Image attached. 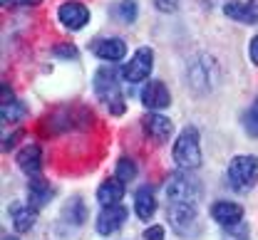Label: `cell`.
I'll use <instances>...</instances> for the list:
<instances>
[{
	"instance_id": "11",
	"label": "cell",
	"mask_w": 258,
	"mask_h": 240,
	"mask_svg": "<svg viewBox=\"0 0 258 240\" xmlns=\"http://www.w3.org/2000/svg\"><path fill=\"white\" fill-rule=\"evenodd\" d=\"M142 104L149 111H161L171 104V92L166 89V84L159 79H149L142 89Z\"/></svg>"
},
{
	"instance_id": "4",
	"label": "cell",
	"mask_w": 258,
	"mask_h": 240,
	"mask_svg": "<svg viewBox=\"0 0 258 240\" xmlns=\"http://www.w3.org/2000/svg\"><path fill=\"white\" fill-rule=\"evenodd\" d=\"M90 119H92V114L85 106H60V109L50 111L42 119V132L45 134H57V132L80 129V127H87Z\"/></svg>"
},
{
	"instance_id": "18",
	"label": "cell",
	"mask_w": 258,
	"mask_h": 240,
	"mask_svg": "<svg viewBox=\"0 0 258 240\" xmlns=\"http://www.w3.org/2000/svg\"><path fill=\"white\" fill-rule=\"evenodd\" d=\"M134 213L142 220H149L157 213V198H154V191L149 186L137 188V193H134Z\"/></svg>"
},
{
	"instance_id": "13",
	"label": "cell",
	"mask_w": 258,
	"mask_h": 240,
	"mask_svg": "<svg viewBox=\"0 0 258 240\" xmlns=\"http://www.w3.org/2000/svg\"><path fill=\"white\" fill-rule=\"evenodd\" d=\"M224 15L236 23L256 25L258 23V0H231L224 5Z\"/></svg>"
},
{
	"instance_id": "7",
	"label": "cell",
	"mask_w": 258,
	"mask_h": 240,
	"mask_svg": "<svg viewBox=\"0 0 258 240\" xmlns=\"http://www.w3.org/2000/svg\"><path fill=\"white\" fill-rule=\"evenodd\" d=\"M152 69H154V50L152 47H139L132 55V60L122 65V77L129 84H137V82L149 79Z\"/></svg>"
},
{
	"instance_id": "15",
	"label": "cell",
	"mask_w": 258,
	"mask_h": 240,
	"mask_svg": "<svg viewBox=\"0 0 258 240\" xmlns=\"http://www.w3.org/2000/svg\"><path fill=\"white\" fill-rule=\"evenodd\" d=\"M15 161H18L20 171L25 173L28 178H35V176H40V171H42V149L37 144H28V146H23L18 151V159Z\"/></svg>"
},
{
	"instance_id": "3",
	"label": "cell",
	"mask_w": 258,
	"mask_h": 240,
	"mask_svg": "<svg viewBox=\"0 0 258 240\" xmlns=\"http://www.w3.org/2000/svg\"><path fill=\"white\" fill-rule=\"evenodd\" d=\"M228 186L238 193H246L251 191L258 183V156L253 154H241V156H233L231 164H228Z\"/></svg>"
},
{
	"instance_id": "27",
	"label": "cell",
	"mask_w": 258,
	"mask_h": 240,
	"mask_svg": "<svg viewBox=\"0 0 258 240\" xmlns=\"http://www.w3.org/2000/svg\"><path fill=\"white\" fill-rule=\"evenodd\" d=\"M23 137V129H15L13 134H8V137L3 139V151H10L15 144H18V139Z\"/></svg>"
},
{
	"instance_id": "1",
	"label": "cell",
	"mask_w": 258,
	"mask_h": 240,
	"mask_svg": "<svg viewBox=\"0 0 258 240\" xmlns=\"http://www.w3.org/2000/svg\"><path fill=\"white\" fill-rule=\"evenodd\" d=\"M92 87H95L97 99L109 109V114L114 116H122L127 111V102H124V94H122V84L117 79V69L109 67V65H102L95 72V79H92Z\"/></svg>"
},
{
	"instance_id": "31",
	"label": "cell",
	"mask_w": 258,
	"mask_h": 240,
	"mask_svg": "<svg viewBox=\"0 0 258 240\" xmlns=\"http://www.w3.org/2000/svg\"><path fill=\"white\" fill-rule=\"evenodd\" d=\"M3 240H18L15 235H3Z\"/></svg>"
},
{
	"instance_id": "9",
	"label": "cell",
	"mask_w": 258,
	"mask_h": 240,
	"mask_svg": "<svg viewBox=\"0 0 258 240\" xmlns=\"http://www.w3.org/2000/svg\"><path fill=\"white\" fill-rule=\"evenodd\" d=\"M90 50L104 62H119L127 57V42L122 37H97L92 40Z\"/></svg>"
},
{
	"instance_id": "23",
	"label": "cell",
	"mask_w": 258,
	"mask_h": 240,
	"mask_svg": "<svg viewBox=\"0 0 258 240\" xmlns=\"http://www.w3.org/2000/svg\"><path fill=\"white\" fill-rule=\"evenodd\" d=\"M137 171H139V169H137V161L129 159V156H122V159L117 161V173H114V176H117L122 183H127V181H134V178H137Z\"/></svg>"
},
{
	"instance_id": "24",
	"label": "cell",
	"mask_w": 258,
	"mask_h": 240,
	"mask_svg": "<svg viewBox=\"0 0 258 240\" xmlns=\"http://www.w3.org/2000/svg\"><path fill=\"white\" fill-rule=\"evenodd\" d=\"M243 129L248 132V137L258 139V97L253 99V104L246 109V114H243Z\"/></svg>"
},
{
	"instance_id": "25",
	"label": "cell",
	"mask_w": 258,
	"mask_h": 240,
	"mask_svg": "<svg viewBox=\"0 0 258 240\" xmlns=\"http://www.w3.org/2000/svg\"><path fill=\"white\" fill-rule=\"evenodd\" d=\"M52 55L55 57H64V60H77V47L64 42V45H55L52 47Z\"/></svg>"
},
{
	"instance_id": "19",
	"label": "cell",
	"mask_w": 258,
	"mask_h": 240,
	"mask_svg": "<svg viewBox=\"0 0 258 240\" xmlns=\"http://www.w3.org/2000/svg\"><path fill=\"white\" fill-rule=\"evenodd\" d=\"M28 193H30V203L35 208H42L47 206V201L52 198V186H50V181H45V178H40V176H35L28 181Z\"/></svg>"
},
{
	"instance_id": "5",
	"label": "cell",
	"mask_w": 258,
	"mask_h": 240,
	"mask_svg": "<svg viewBox=\"0 0 258 240\" xmlns=\"http://www.w3.org/2000/svg\"><path fill=\"white\" fill-rule=\"evenodd\" d=\"M174 161L179 169L184 171H194L201 166V144H199V132L196 127H186L181 129V134L174 141Z\"/></svg>"
},
{
	"instance_id": "30",
	"label": "cell",
	"mask_w": 258,
	"mask_h": 240,
	"mask_svg": "<svg viewBox=\"0 0 258 240\" xmlns=\"http://www.w3.org/2000/svg\"><path fill=\"white\" fill-rule=\"evenodd\" d=\"M248 57H251L253 65H258V35L251 37V42H248Z\"/></svg>"
},
{
	"instance_id": "8",
	"label": "cell",
	"mask_w": 258,
	"mask_h": 240,
	"mask_svg": "<svg viewBox=\"0 0 258 240\" xmlns=\"http://www.w3.org/2000/svg\"><path fill=\"white\" fill-rule=\"evenodd\" d=\"M57 20L70 33H77L90 23V8L85 3H80V0H67L57 8Z\"/></svg>"
},
{
	"instance_id": "12",
	"label": "cell",
	"mask_w": 258,
	"mask_h": 240,
	"mask_svg": "<svg viewBox=\"0 0 258 240\" xmlns=\"http://www.w3.org/2000/svg\"><path fill=\"white\" fill-rule=\"evenodd\" d=\"M127 218L129 210L124 206H107L97 215V233L99 235H112V233H117L124 225Z\"/></svg>"
},
{
	"instance_id": "29",
	"label": "cell",
	"mask_w": 258,
	"mask_h": 240,
	"mask_svg": "<svg viewBox=\"0 0 258 240\" xmlns=\"http://www.w3.org/2000/svg\"><path fill=\"white\" fill-rule=\"evenodd\" d=\"M42 0H3V5L5 8H32V5H40Z\"/></svg>"
},
{
	"instance_id": "16",
	"label": "cell",
	"mask_w": 258,
	"mask_h": 240,
	"mask_svg": "<svg viewBox=\"0 0 258 240\" xmlns=\"http://www.w3.org/2000/svg\"><path fill=\"white\" fill-rule=\"evenodd\" d=\"M211 218L224 228H233L243 220V208L238 203H233V201H216L211 206Z\"/></svg>"
},
{
	"instance_id": "22",
	"label": "cell",
	"mask_w": 258,
	"mask_h": 240,
	"mask_svg": "<svg viewBox=\"0 0 258 240\" xmlns=\"http://www.w3.org/2000/svg\"><path fill=\"white\" fill-rule=\"evenodd\" d=\"M137 13H139L137 0H119V3H117V8H114L117 20H122V23H127V25H132V23L137 20Z\"/></svg>"
},
{
	"instance_id": "14",
	"label": "cell",
	"mask_w": 258,
	"mask_h": 240,
	"mask_svg": "<svg viewBox=\"0 0 258 240\" xmlns=\"http://www.w3.org/2000/svg\"><path fill=\"white\" fill-rule=\"evenodd\" d=\"M8 213H10L13 228H15L18 233H30L32 228H35V220H37V208L30 206V203H20V201H15V203H10Z\"/></svg>"
},
{
	"instance_id": "10",
	"label": "cell",
	"mask_w": 258,
	"mask_h": 240,
	"mask_svg": "<svg viewBox=\"0 0 258 240\" xmlns=\"http://www.w3.org/2000/svg\"><path fill=\"white\" fill-rule=\"evenodd\" d=\"M142 129L154 144H166L171 132H174V124H171L169 116H161L159 111H149V114L142 116Z\"/></svg>"
},
{
	"instance_id": "28",
	"label": "cell",
	"mask_w": 258,
	"mask_h": 240,
	"mask_svg": "<svg viewBox=\"0 0 258 240\" xmlns=\"http://www.w3.org/2000/svg\"><path fill=\"white\" fill-rule=\"evenodd\" d=\"M144 240H164V228L161 225H149L144 230Z\"/></svg>"
},
{
	"instance_id": "6",
	"label": "cell",
	"mask_w": 258,
	"mask_h": 240,
	"mask_svg": "<svg viewBox=\"0 0 258 240\" xmlns=\"http://www.w3.org/2000/svg\"><path fill=\"white\" fill-rule=\"evenodd\" d=\"M166 218L174 233L181 238H196L201 233L199 223V206H186V203H166Z\"/></svg>"
},
{
	"instance_id": "20",
	"label": "cell",
	"mask_w": 258,
	"mask_h": 240,
	"mask_svg": "<svg viewBox=\"0 0 258 240\" xmlns=\"http://www.w3.org/2000/svg\"><path fill=\"white\" fill-rule=\"evenodd\" d=\"M64 220L67 223H72V225H82L85 220H87V206H85V201L80 198V196H75L62 210Z\"/></svg>"
},
{
	"instance_id": "2",
	"label": "cell",
	"mask_w": 258,
	"mask_h": 240,
	"mask_svg": "<svg viewBox=\"0 0 258 240\" xmlns=\"http://www.w3.org/2000/svg\"><path fill=\"white\" fill-rule=\"evenodd\" d=\"M166 203H186V206H199L201 201V183L194 178L189 171L179 169L169 176L166 181Z\"/></svg>"
},
{
	"instance_id": "17",
	"label": "cell",
	"mask_w": 258,
	"mask_h": 240,
	"mask_svg": "<svg viewBox=\"0 0 258 240\" xmlns=\"http://www.w3.org/2000/svg\"><path fill=\"white\" fill-rule=\"evenodd\" d=\"M124 183L114 176V178H107V181H102L99 183V188H97V201L102 203V206H119V201L124 198Z\"/></svg>"
},
{
	"instance_id": "26",
	"label": "cell",
	"mask_w": 258,
	"mask_h": 240,
	"mask_svg": "<svg viewBox=\"0 0 258 240\" xmlns=\"http://www.w3.org/2000/svg\"><path fill=\"white\" fill-rule=\"evenodd\" d=\"M154 8L159 13H174L179 8V0H154Z\"/></svg>"
},
{
	"instance_id": "21",
	"label": "cell",
	"mask_w": 258,
	"mask_h": 240,
	"mask_svg": "<svg viewBox=\"0 0 258 240\" xmlns=\"http://www.w3.org/2000/svg\"><path fill=\"white\" fill-rule=\"evenodd\" d=\"M25 114H28V109H25L20 102H15V99L0 106V116H3L5 124H15V122H20Z\"/></svg>"
}]
</instances>
